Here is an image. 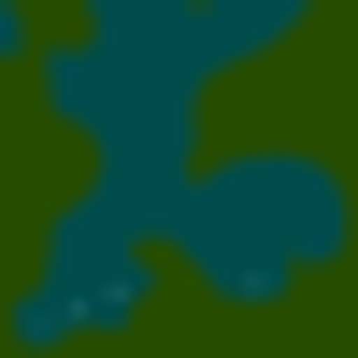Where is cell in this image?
Wrapping results in <instances>:
<instances>
[{
  "label": "cell",
  "instance_id": "8992f818",
  "mask_svg": "<svg viewBox=\"0 0 358 358\" xmlns=\"http://www.w3.org/2000/svg\"><path fill=\"white\" fill-rule=\"evenodd\" d=\"M330 29H344V101H358V0H330Z\"/></svg>",
  "mask_w": 358,
  "mask_h": 358
},
{
  "label": "cell",
  "instance_id": "5b68a950",
  "mask_svg": "<svg viewBox=\"0 0 358 358\" xmlns=\"http://www.w3.org/2000/svg\"><path fill=\"white\" fill-rule=\"evenodd\" d=\"M43 29H57V0H0V86L29 72V43H43Z\"/></svg>",
  "mask_w": 358,
  "mask_h": 358
},
{
  "label": "cell",
  "instance_id": "277c9868",
  "mask_svg": "<svg viewBox=\"0 0 358 358\" xmlns=\"http://www.w3.org/2000/svg\"><path fill=\"white\" fill-rule=\"evenodd\" d=\"M57 15H86V29H129V43L187 57V72L229 101V86L287 72V57L330 29V0H57Z\"/></svg>",
  "mask_w": 358,
  "mask_h": 358
},
{
  "label": "cell",
  "instance_id": "7a4b0ae2",
  "mask_svg": "<svg viewBox=\"0 0 358 358\" xmlns=\"http://www.w3.org/2000/svg\"><path fill=\"white\" fill-rule=\"evenodd\" d=\"M158 201H172V187H129V172H72V187L29 215L15 273H0V344H15V358H86V344H129L143 315L172 301Z\"/></svg>",
  "mask_w": 358,
  "mask_h": 358
},
{
  "label": "cell",
  "instance_id": "6da1fadb",
  "mask_svg": "<svg viewBox=\"0 0 358 358\" xmlns=\"http://www.w3.org/2000/svg\"><path fill=\"white\" fill-rule=\"evenodd\" d=\"M158 258L201 315H301L358 258V158L330 129H215L158 201Z\"/></svg>",
  "mask_w": 358,
  "mask_h": 358
},
{
  "label": "cell",
  "instance_id": "3957f363",
  "mask_svg": "<svg viewBox=\"0 0 358 358\" xmlns=\"http://www.w3.org/2000/svg\"><path fill=\"white\" fill-rule=\"evenodd\" d=\"M15 101L57 129L72 172H129V187H172V172L215 143V86H201L187 57L129 43V29H86V15H57L43 43H29Z\"/></svg>",
  "mask_w": 358,
  "mask_h": 358
}]
</instances>
